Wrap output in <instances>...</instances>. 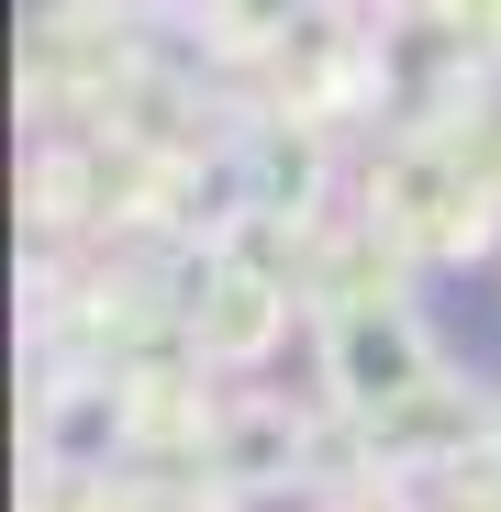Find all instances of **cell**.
<instances>
[{"label":"cell","mask_w":501,"mask_h":512,"mask_svg":"<svg viewBox=\"0 0 501 512\" xmlns=\"http://www.w3.org/2000/svg\"><path fill=\"white\" fill-rule=\"evenodd\" d=\"M334 390H346L357 412H401V401H424V390H435V346H424V323H412L401 301H357V312H334Z\"/></svg>","instance_id":"cell-1"},{"label":"cell","mask_w":501,"mask_h":512,"mask_svg":"<svg viewBox=\"0 0 501 512\" xmlns=\"http://www.w3.org/2000/svg\"><path fill=\"white\" fill-rule=\"evenodd\" d=\"M268 334H279V301L268 290H223V312H201V346L212 357H257Z\"/></svg>","instance_id":"cell-2"}]
</instances>
